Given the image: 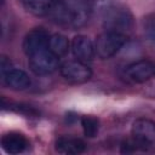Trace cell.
Returning <instances> with one entry per match:
<instances>
[{"instance_id": "4", "label": "cell", "mask_w": 155, "mask_h": 155, "mask_svg": "<svg viewBox=\"0 0 155 155\" xmlns=\"http://www.w3.org/2000/svg\"><path fill=\"white\" fill-rule=\"evenodd\" d=\"M127 35L117 31L105 30L99 34L94 41L96 54L101 59H109L114 57L126 44Z\"/></svg>"}, {"instance_id": "3", "label": "cell", "mask_w": 155, "mask_h": 155, "mask_svg": "<svg viewBox=\"0 0 155 155\" xmlns=\"http://www.w3.org/2000/svg\"><path fill=\"white\" fill-rule=\"evenodd\" d=\"M131 142L136 150L155 151V122L145 117L137 119L132 124Z\"/></svg>"}, {"instance_id": "16", "label": "cell", "mask_w": 155, "mask_h": 155, "mask_svg": "<svg viewBox=\"0 0 155 155\" xmlns=\"http://www.w3.org/2000/svg\"><path fill=\"white\" fill-rule=\"evenodd\" d=\"M143 30L147 40L155 48V13L148 15L143 21Z\"/></svg>"}, {"instance_id": "10", "label": "cell", "mask_w": 155, "mask_h": 155, "mask_svg": "<svg viewBox=\"0 0 155 155\" xmlns=\"http://www.w3.org/2000/svg\"><path fill=\"white\" fill-rule=\"evenodd\" d=\"M48 40H50V35L45 29L35 28L30 30L24 36L23 40V51L25 56L28 57L36 51L48 47Z\"/></svg>"}, {"instance_id": "11", "label": "cell", "mask_w": 155, "mask_h": 155, "mask_svg": "<svg viewBox=\"0 0 155 155\" xmlns=\"http://www.w3.org/2000/svg\"><path fill=\"white\" fill-rule=\"evenodd\" d=\"M1 147L7 154H21L28 147L27 138L18 132H10L1 137Z\"/></svg>"}, {"instance_id": "1", "label": "cell", "mask_w": 155, "mask_h": 155, "mask_svg": "<svg viewBox=\"0 0 155 155\" xmlns=\"http://www.w3.org/2000/svg\"><path fill=\"white\" fill-rule=\"evenodd\" d=\"M47 16L61 27L79 29L88 21L90 7L85 0H54Z\"/></svg>"}, {"instance_id": "2", "label": "cell", "mask_w": 155, "mask_h": 155, "mask_svg": "<svg viewBox=\"0 0 155 155\" xmlns=\"http://www.w3.org/2000/svg\"><path fill=\"white\" fill-rule=\"evenodd\" d=\"M102 19L105 30L126 34L132 27V15L121 4L109 2L102 10Z\"/></svg>"}, {"instance_id": "12", "label": "cell", "mask_w": 155, "mask_h": 155, "mask_svg": "<svg viewBox=\"0 0 155 155\" xmlns=\"http://www.w3.org/2000/svg\"><path fill=\"white\" fill-rule=\"evenodd\" d=\"M54 149L59 154L64 155H76L81 154L86 149V144L82 139L74 137H59L54 143Z\"/></svg>"}, {"instance_id": "13", "label": "cell", "mask_w": 155, "mask_h": 155, "mask_svg": "<svg viewBox=\"0 0 155 155\" xmlns=\"http://www.w3.org/2000/svg\"><path fill=\"white\" fill-rule=\"evenodd\" d=\"M48 47L53 54H56L58 58H61L68 53V51L70 48V44L64 35L52 34V35H50Z\"/></svg>"}, {"instance_id": "8", "label": "cell", "mask_w": 155, "mask_h": 155, "mask_svg": "<svg viewBox=\"0 0 155 155\" xmlns=\"http://www.w3.org/2000/svg\"><path fill=\"white\" fill-rule=\"evenodd\" d=\"M125 76L132 82H145L149 79L155 78V63L148 59H139L133 62L126 67Z\"/></svg>"}, {"instance_id": "5", "label": "cell", "mask_w": 155, "mask_h": 155, "mask_svg": "<svg viewBox=\"0 0 155 155\" xmlns=\"http://www.w3.org/2000/svg\"><path fill=\"white\" fill-rule=\"evenodd\" d=\"M59 58L53 54L50 47L42 48L28 56V63L31 71L36 75H48L57 70Z\"/></svg>"}, {"instance_id": "7", "label": "cell", "mask_w": 155, "mask_h": 155, "mask_svg": "<svg viewBox=\"0 0 155 155\" xmlns=\"http://www.w3.org/2000/svg\"><path fill=\"white\" fill-rule=\"evenodd\" d=\"M62 78L70 84H84L92 76V70L88 64L75 61H68L59 67Z\"/></svg>"}, {"instance_id": "15", "label": "cell", "mask_w": 155, "mask_h": 155, "mask_svg": "<svg viewBox=\"0 0 155 155\" xmlns=\"http://www.w3.org/2000/svg\"><path fill=\"white\" fill-rule=\"evenodd\" d=\"M81 126L85 137L93 138L97 136L99 130V121L94 116H82L81 117Z\"/></svg>"}, {"instance_id": "6", "label": "cell", "mask_w": 155, "mask_h": 155, "mask_svg": "<svg viewBox=\"0 0 155 155\" xmlns=\"http://www.w3.org/2000/svg\"><path fill=\"white\" fill-rule=\"evenodd\" d=\"M0 70H1L2 81L12 90H17V91L18 90H25L31 84L29 75L22 69L13 68L11 65L10 59H7L6 57L1 58Z\"/></svg>"}, {"instance_id": "9", "label": "cell", "mask_w": 155, "mask_h": 155, "mask_svg": "<svg viewBox=\"0 0 155 155\" xmlns=\"http://www.w3.org/2000/svg\"><path fill=\"white\" fill-rule=\"evenodd\" d=\"M70 50H71L74 57L78 61L84 62L86 64H88L93 59V57L96 54L94 44L86 35H76V36H74L71 42H70Z\"/></svg>"}, {"instance_id": "14", "label": "cell", "mask_w": 155, "mask_h": 155, "mask_svg": "<svg viewBox=\"0 0 155 155\" xmlns=\"http://www.w3.org/2000/svg\"><path fill=\"white\" fill-rule=\"evenodd\" d=\"M54 0H22L24 8L34 16H47Z\"/></svg>"}]
</instances>
